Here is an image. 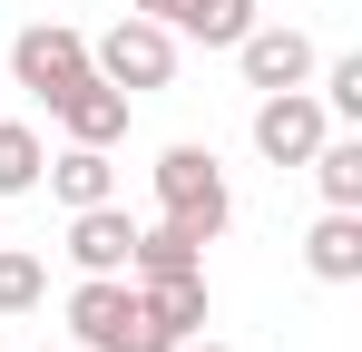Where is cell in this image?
I'll return each instance as SVG.
<instances>
[{
	"instance_id": "6da1fadb",
	"label": "cell",
	"mask_w": 362,
	"mask_h": 352,
	"mask_svg": "<svg viewBox=\"0 0 362 352\" xmlns=\"http://www.w3.org/2000/svg\"><path fill=\"white\" fill-rule=\"evenodd\" d=\"M69 323H78V343H88V352H177V333L137 303L127 274H88V284L69 293Z\"/></svg>"
},
{
	"instance_id": "7a4b0ae2",
	"label": "cell",
	"mask_w": 362,
	"mask_h": 352,
	"mask_svg": "<svg viewBox=\"0 0 362 352\" xmlns=\"http://www.w3.org/2000/svg\"><path fill=\"white\" fill-rule=\"evenodd\" d=\"M157 206H167L196 245H216V235H226V216H235L216 147H167V157H157Z\"/></svg>"
},
{
	"instance_id": "3957f363",
	"label": "cell",
	"mask_w": 362,
	"mask_h": 352,
	"mask_svg": "<svg viewBox=\"0 0 362 352\" xmlns=\"http://www.w3.org/2000/svg\"><path fill=\"white\" fill-rule=\"evenodd\" d=\"M88 69H98L108 88H127V98H147V88H167V78H177V30H167V20H137V10H127L118 30H108V40L88 49Z\"/></svg>"
},
{
	"instance_id": "277c9868",
	"label": "cell",
	"mask_w": 362,
	"mask_h": 352,
	"mask_svg": "<svg viewBox=\"0 0 362 352\" xmlns=\"http://www.w3.org/2000/svg\"><path fill=\"white\" fill-rule=\"evenodd\" d=\"M78 69H88V40H78L69 20H30V30L10 40V78H20V88L40 98V108L59 98V88L78 78Z\"/></svg>"
},
{
	"instance_id": "5b68a950",
	"label": "cell",
	"mask_w": 362,
	"mask_h": 352,
	"mask_svg": "<svg viewBox=\"0 0 362 352\" xmlns=\"http://www.w3.org/2000/svg\"><path fill=\"white\" fill-rule=\"evenodd\" d=\"M323 137H333L323 98H303V88H264V108H255V157H264V167H303Z\"/></svg>"
},
{
	"instance_id": "8992f818",
	"label": "cell",
	"mask_w": 362,
	"mask_h": 352,
	"mask_svg": "<svg viewBox=\"0 0 362 352\" xmlns=\"http://www.w3.org/2000/svg\"><path fill=\"white\" fill-rule=\"evenodd\" d=\"M49 117L69 127V147H118L127 137V88H108L98 69H78L59 98H49Z\"/></svg>"
},
{
	"instance_id": "52a82bcc",
	"label": "cell",
	"mask_w": 362,
	"mask_h": 352,
	"mask_svg": "<svg viewBox=\"0 0 362 352\" xmlns=\"http://www.w3.org/2000/svg\"><path fill=\"white\" fill-rule=\"evenodd\" d=\"M235 69H245V88H303V78H313V40L255 20V30L235 40Z\"/></svg>"
},
{
	"instance_id": "ba28073f",
	"label": "cell",
	"mask_w": 362,
	"mask_h": 352,
	"mask_svg": "<svg viewBox=\"0 0 362 352\" xmlns=\"http://www.w3.org/2000/svg\"><path fill=\"white\" fill-rule=\"evenodd\" d=\"M127 245H137V216H127L118 196L69 216V254H78V274H127Z\"/></svg>"
},
{
	"instance_id": "9c48e42d",
	"label": "cell",
	"mask_w": 362,
	"mask_h": 352,
	"mask_svg": "<svg viewBox=\"0 0 362 352\" xmlns=\"http://www.w3.org/2000/svg\"><path fill=\"white\" fill-rule=\"evenodd\" d=\"M303 264L313 284H362V206H323L303 235Z\"/></svg>"
},
{
	"instance_id": "30bf717a",
	"label": "cell",
	"mask_w": 362,
	"mask_h": 352,
	"mask_svg": "<svg viewBox=\"0 0 362 352\" xmlns=\"http://www.w3.org/2000/svg\"><path fill=\"white\" fill-rule=\"evenodd\" d=\"M49 196H59L69 216H78V206H108V196H118V167H108V147H69V157H49Z\"/></svg>"
},
{
	"instance_id": "8fae6325",
	"label": "cell",
	"mask_w": 362,
	"mask_h": 352,
	"mask_svg": "<svg viewBox=\"0 0 362 352\" xmlns=\"http://www.w3.org/2000/svg\"><path fill=\"white\" fill-rule=\"evenodd\" d=\"M167 30L206 40V49H235L245 30H255V0H177V10H167Z\"/></svg>"
},
{
	"instance_id": "7c38bea8",
	"label": "cell",
	"mask_w": 362,
	"mask_h": 352,
	"mask_svg": "<svg viewBox=\"0 0 362 352\" xmlns=\"http://www.w3.org/2000/svg\"><path fill=\"white\" fill-rule=\"evenodd\" d=\"M137 303H147L177 343H186V333H206V264H196V274H167V284H137Z\"/></svg>"
},
{
	"instance_id": "4fadbf2b",
	"label": "cell",
	"mask_w": 362,
	"mask_h": 352,
	"mask_svg": "<svg viewBox=\"0 0 362 352\" xmlns=\"http://www.w3.org/2000/svg\"><path fill=\"white\" fill-rule=\"evenodd\" d=\"M303 167H313V186H323V206H362V137H323Z\"/></svg>"
},
{
	"instance_id": "5bb4252c",
	"label": "cell",
	"mask_w": 362,
	"mask_h": 352,
	"mask_svg": "<svg viewBox=\"0 0 362 352\" xmlns=\"http://www.w3.org/2000/svg\"><path fill=\"white\" fill-rule=\"evenodd\" d=\"M49 167V147H40V127H20V117H0V196H30Z\"/></svg>"
},
{
	"instance_id": "9a60e30c",
	"label": "cell",
	"mask_w": 362,
	"mask_h": 352,
	"mask_svg": "<svg viewBox=\"0 0 362 352\" xmlns=\"http://www.w3.org/2000/svg\"><path fill=\"white\" fill-rule=\"evenodd\" d=\"M40 293H49V264L20 254V245H0V313H30Z\"/></svg>"
},
{
	"instance_id": "2e32d148",
	"label": "cell",
	"mask_w": 362,
	"mask_h": 352,
	"mask_svg": "<svg viewBox=\"0 0 362 352\" xmlns=\"http://www.w3.org/2000/svg\"><path fill=\"white\" fill-rule=\"evenodd\" d=\"M323 117H362V49L323 69Z\"/></svg>"
},
{
	"instance_id": "e0dca14e",
	"label": "cell",
	"mask_w": 362,
	"mask_h": 352,
	"mask_svg": "<svg viewBox=\"0 0 362 352\" xmlns=\"http://www.w3.org/2000/svg\"><path fill=\"white\" fill-rule=\"evenodd\" d=\"M127 10H137V20H167V10H177V0H127Z\"/></svg>"
},
{
	"instance_id": "ac0fdd59",
	"label": "cell",
	"mask_w": 362,
	"mask_h": 352,
	"mask_svg": "<svg viewBox=\"0 0 362 352\" xmlns=\"http://www.w3.org/2000/svg\"><path fill=\"white\" fill-rule=\"evenodd\" d=\"M177 352H226V343H206V333H186V343H177Z\"/></svg>"
}]
</instances>
